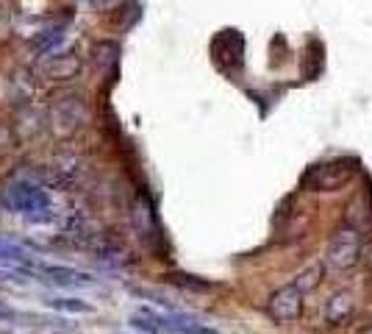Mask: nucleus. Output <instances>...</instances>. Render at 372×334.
<instances>
[{
  "label": "nucleus",
  "mask_w": 372,
  "mask_h": 334,
  "mask_svg": "<svg viewBox=\"0 0 372 334\" xmlns=\"http://www.w3.org/2000/svg\"><path fill=\"white\" fill-rule=\"evenodd\" d=\"M64 28H47V31H42V33H36L33 36V50L36 53H42V56H50V53H56L61 45H64Z\"/></svg>",
  "instance_id": "obj_10"
},
{
  "label": "nucleus",
  "mask_w": 372,
  "mask_h": 334,
  "mask_svg": "<svg viewBox=\"0 0 372 334\" xmlns=\"http://www.w3.org/2000/svg\"><path fill=\"white\" fill-rule=\"evenodd\" d=\"M45 304L56 312H70V315H89L92 312V304H86L81 298H50Z\"/></svg>",
  "instance_id": "obj_13"
},
{
  "label": "nucleus",
  "mask_w": 372,
  "mask_h": 334,
  "mask_svg": "<svg viewBox=\"0 0 372 334\" xmlns=\"http://www.w3.org/2000/svg\"><path fill=\"white\" fill-rule=\"evenodd\" d=\"M86 117H89V112H86V106H84L78 98H64L61 103L53 106V120H56L64 131H72V128L84 126Z\"/></svg>",
  "instance_id": "obj_6"
},
{
  "label": "nucleus",
  "mask_w": 372,
  "mask_h": 334,
  "mask_svg": "<svg viewBox=\"0 0 372 334\" xmlns=\"http://www.w3.org/2000/svg\"><path fill=\"white\" fill-rule=\"evenodd\" d=\"M362 259V234L353 226H342L334 231L328 251H325V262L334 271H350L356 268Z\"/></svg>",
  "instance_id": "obj_2"
},
{
  "label": "nucleus",
  "mask_w": 372,
  "mask_h": 334,
  "mask_svg": "<svg viewBox=\"0 0 372 334\" xmlns=\"http://www.w3.org/2000/svg\"><path fill=\"white\" fill-rule=\"evenodd\" d=\"M303 298H306V293H303L295 282H289V284H284L281 290H275V293L270 296V301H267V315H270L275 324H292V321H297L300 312H303Z\"/></svg>",
  "instance_id": "obj_4"
},
{
  "label": "nucleus",
  "mask_w": 372,
  "mask_h": 334,
  "mask_svg": "<svg viewBox=\"0 0 372 334\" xmlns=\"http://www.w3.org/2000/svg\"><path fill=\"white\" fill-rule=\"evenodd\" d=\"M39 276H45L47 282L59 284V287H89L92 284V276L84 273V271H75V268H64V265H45V262H36V271Z\"/></svg>",
  "instance_id": "obj_5"
},
{
  "label": "nucleus",
  "mask_w": 372,
  "mask_h": 334,
  "mask_svg": "<svg viewBox=\"0 0 372 334\" xmlns=\"http://www.w3.org/2000/svg\"><path fill=\"white\" fill-rule=\"evenodd\" d=\"M3 204H6L8 209L20 212V215H28V218H33V215L50 209L47 192H45L39 184L25 181V179H11V181H6V187H3Z\"/></svg>",
  "instance_id": "obj_1"
},
{
  "label": "nucleus",
  "mask_w": 372,
  "mask_h": 334,
  "mask_svg": "<svg viewBox=\"0 0 372 334\" xmlns=\"http://www.w3.org/2000/svg\"><path fill=\"white\" fill-rule=\"evenodd\" d=\"M323 276H325V265L323 262H317V265H311V268H306L303 273H297L295 276V284L309 296L311 290H317L320 287V282H323Z\"/></svg>",
  "instance_id": "obj_12"
},
{
  "label": "nucleus",
  "mask_w": 372,
  "mask_h": 334,
  "mask_svg": "<svg viewBox=\"0 0 372 334\" xmlns=\"http://www.w3.org/2000/svg\"><path fill=\"white\" fill-rule=\"evenodd\" d=\"M128 324H131L137 332H142V334L164 332V326H162V315H156V312H150V310H139V312H134Z\"/></svg>",
  "instance_id": "obj_11"
},
{
  "label": "nucleus",
  "mask_w": 372,
  "mask_h": 334,
  "mask_svg": "<svg viewBox=\"0 0 372 334\" xmlns=\"http://www.w3.org/2000/svg\"><path fill=\"white\" fill-rule=\"evenodd\" d=\"M14 321H17V312L11 307L0 304V324H14Z\"/></svg>",
  "instance_id": "obj_15"
},
{
  "label": "nucleus",
  "mask_w": 372,
  "mask_h": 334,
  "mask_svg": "<svg viewBox=\"0 0 372 334\" xmlns=\"http://www.w3.org/2000/svg\"><path fill=\"white\" fill-rule=\"evenodd\" d=\"M353 176H356V165L348 162V159H336V162H328V165L314 167V170L306 176V187L314 190V192H336V190H342Z\"/></svg>",
  "instance_id": "obj_3"
},
{
  "label": "nucleus",
  "mask_w": 372,
  "mask_h": 334,
  "mask_svg": "<svg viewBox=\"0 0 372 334\" xmlns=\"http://www.w3.org/2000/svg\"><path fill=\"white\" fill-rule=\"evenodd\" d=\"M8 148H11V131L6 126H0V153L8 151Z\"/></svg>",
  "instance_id": "obj_16"
},
{
  "label": "nucleus",
  "mask_w": 372,
  "mask_h": 334,
  "mask_svg": "<svg viewBox=\"0 0 372 334\" xmlns=\"http://www.w3.org/2000/svg\"><path fill=\"white\" fill-rule=\"evenodd\" d=\"M81 61L75 53H50L45 56V64H42V75L47 78H56V81H64V78H72L78 73Z\"/></svg>",
  "instance_id": "obj_7"
},
{
  "label": "nucleus",
  "mask_w": 372,
  "mask_h": 334,
  "mask_svg": "<svg viewBox=\"0 0 372 334\" xmlns=\"http://www.w3.org/2000/svg\"><path fill=\"white\" fill-rule=\"evenodd\" d=\"M350 312H353V296H350L348 290L334 293L331 301L325 304V321H328L331 326H339L342 321H348Z\"/></svg>",
  "instance_id": "obj_9"
},
{
  "label": "nucleus",
  "mask_w": 372,
  "mask_h": 334,
  "mask_svg": "<svg viewBox=\"0 0 372 334\" xmlns=\"http://www.w3.org/2000/svg\"><path fill=\"white\" fill-rule=\"evenodd\" d=\"M0 262L20 271V273H33L36 271V259L22 245H17L11 240H3V237H0Z\"/></svg>",
  "instance_id": "obj_8"
},
{
  "label": "nucleus",
  "mask_w": 372,
  "mask_h": 334,
  "mask_svg": "<svg viewBox=\"0 0 372 334\" xmlns=\"http://www.w3.org/2000/svg\"><path fill=\"white\" fill-rule=\"evenodd\" d=\"M86 3H95L98 6V3H106V0H86Z\"/></svg>",
  "instance_id": "obj_18"
},
{
  "label": "nucleus",
  "mask_w": 372,
  "mask_h": 334,
  "mask_svg": "<svg viewBox=\"0 0 372 334\" xmlns=\"http://www.w3.org/2000/svg\"><path fill=\"white\" fill-rule=\"evenodd\" d=\"M359 334H372V326H364V329H362Z\"/></svg>",
  "instance_id": "obj_17"
},
{
  "label": "nucleus",
  "mask_w": 372,
  "mask_h": 334,
  "mask_svg": "<svg viewBox=\"0 0 372 334\" xmlns=\"http://www.w3.org/2000/svg\"><path fill=\"white\" fill-rule=\"evenodd\" d=\"M167 282L184 287V290H194V293H206V290L214 287L211 282H206V279H200V276H192V273H170Z\"/></svg>",
  "instance_id": "obj_14"
}]
</instances>
